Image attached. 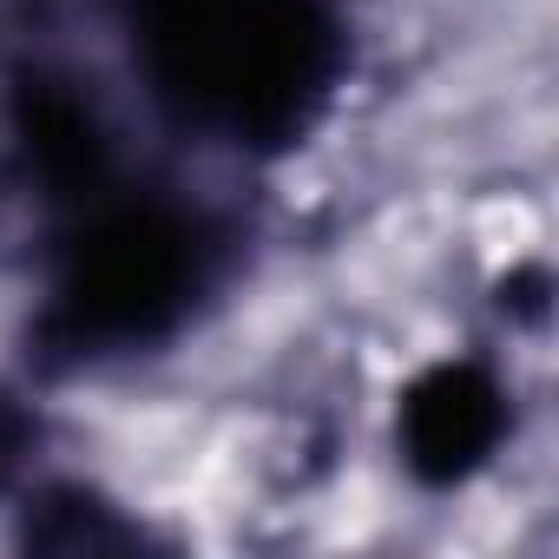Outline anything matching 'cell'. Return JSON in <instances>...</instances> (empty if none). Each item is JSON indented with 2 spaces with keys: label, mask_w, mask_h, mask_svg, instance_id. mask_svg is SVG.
Masks as SVG:
<instances>
[{
  "label": "cell",
  "mask_w": 559,
  "mask_h": 559,
  "mask_svg": "<svg viewBox=\"0 0 559 559\" xmlns=\"http://www.w3.org/2000/svg\"><path fill=\"white\" fill-rule=\"evenodd\" d=\"M21 323H27V304H21V290H14V276L0 270V369L21 356Z\"/></svg>",
  "instance_id": "6da1fadb"
}]
</instances>
